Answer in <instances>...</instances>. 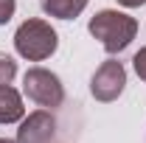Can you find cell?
<instances>
[{"mask_svg": "<svg viewBox=\"0 0 146 143\" xmlns=\"http://www.w3.org/2000/svg\"><path fill=\"white\" fill-rule=\"evenodd\" d=\"M127 87V68L118 62V59H107L104 65H98L96 73L90 79V93L96 101H115Z\"/></svg>", "mask_w": 146, "mask_h": 143, "instance_id": "cell-4", "label": "cell"}, {"mask_svg": "<svg viewBox=\"0 0 146 143\" xmlns=\"http://www.w3.org/2000/svg\"><path fill=\"white\" fill-rule=\"evenodd\" d=\"M14 48H17V54L23 56V59H28V62H45L48 56L56 54V48H59V34L51 28V23H45V20H39V17H31V20H25L17 28V34H14Z\"/></svg>", "mask_w": 146, "mask_h": 143, "instance_id": "cell-2", "label": "cell"}, {"mask_svg": "<svg viewBox=\"0 0 146 143\" xmlns=\"http://www.w3.org/2000/svg\"><path fill=\"white\" fill-rule=\"evenodd\" d=\"M17 11V0H0V25H6Z\"/></svg>", "mask_w": 146, "mask_h": 143, "instance_id": "cell-9", "label": "cell"}, {"mask_svg": "<svg viewBox=\"0 0 146 143\" xmlns=\"http://www.w3.org/2000/svg\"><path fill=\"white\" fill-rule=\"evenodd\" d=\"M90 0H42V11L56 20H76Z\"/></svg>", "mask_w": 146, "mask_h": 143, "instance_id": "cell-7", "label": "cell"}, {"mask_svg": "<svg viewBox=\"0 0 146 143\" xmlns=\"http://www.w3.org/2000/svg\"><path fill=\"white\" fill-rule=\"evenodd\" d=\"M17 76V62L9 54H0V84H11Z\"/></svg>", "mask_w": 146, "mask_h": 143, "instance_id": "cell-8", "label": "cell"}, {"mask_svg": "<svg viewBox=\"0 0 146 143\" xmlns=\"http://www.w3.org/2000/svg\"><path fill=\"white\" fill-rule=\"evenodd\" d=\"M25 118L23 98L11 84H0V124H17Z\"/></svg>", "mask_w": 146, "mask_h": 143, "instance_id": "cell-6", "label": "cell"}, {"mask_svg": "<svg viewBox=\"0 0 146 143\" xmlns=\"http://www.w3.org/2000/svg\"><path fill=\"white\" fill-rule=\"evenodd\" d=\"M87 28H90V34L101 42V48L110 56L127 51L132 45V39H135V34H138L135 17H129L124 11H115V9H104V11L93 14Z\"/></svg>", "mask_w": 146, "mask_h": 143, "instance_id": "cell-1", "label": "cell"}, {"mask_svg": "<svg viewBox=\"0 0 146 143\" xmlns=\"http://www.w3.org/2000/svg\"><path fill=\"white\" fill-rule=\"evenodd\" d=\"M0 143H17V140H11V138H0Z\"/></svg>", "mask_w": 146, "mask_h": 143, "instance_id": "cell-12", "label": "cell"}, {"mask_svg": "<svg viewBox=\"0 0 146 143\" xmlns=\"http://www.w3.org/2000/svg\"><path fill=\"white\" fill-rule=\"evenodd\" d=\"M56 135V118L48 109H36L20 121L17 143H51Z\"/></svg>", "mask_w": 146, "mask_h": 143, "instance_id": "cell-5", "label": "cell"}, {"mask_svg": "<svg viewBox=\"0 0 146 143\" xmlns=\"http://www.w3.org/2000/svg\"><path fill=\"white\" fill-rule=\"evenodd\" d=\"M118 3H121L124 9H138V6H143L146 0H118Z\"/></svg>", "mask_w": 146, "mask_h": 143, "instance_id": "cell-11", "label": "cell"}, {"mask_svg": "<svg viewBox=\"0 0 146 143\" xmlns=\"http://www.w3.org/2000/svg\"><path fill=\"white\" fill-rule=\"evenodd\" d=\"M23 93L39 104V107H62L65 101V87H62V79L48 68H28L23 76Z\"/></svg>", "mask_w": 146, "mask_h": 143, "instance_id": "cell-3", "label": "cell"}, {"mask_svg": "<svg viewBox=\"0 0 146 143\" xmlns=\"http://www.w3.org/2000/svg\"><path fill=\"white\" fill-rule=\"evenodd\" d=\"M132 68H135V73L146 81V48H141L138 54L132 56Z\"/></svg>", "mask_w": 146, "mask_h": 143, "instance_id": "cell-10", "label": "cell"}]
</instances>
